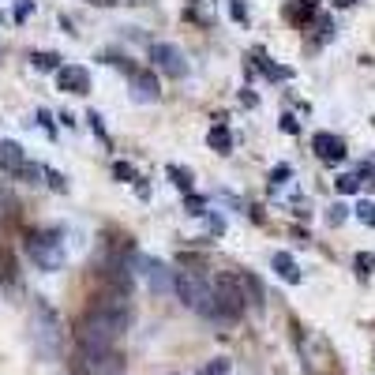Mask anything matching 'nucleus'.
<instances>
[{
    "label": "nucleus",
    "mask_w": 375,
    "mask_h": 375,
    "mask_svg": "<svg viewBox=\"0 0 375 375\" xmlns=\"http://www.w3.org/2000/svg\"><path fill=\"white\" fill-rule=\"evenodd\" d=\"M330 4H338V8H353L357 0H330Z\"/></svg>",
    "instance_id": "34"
},
{
    "label": "nucleus",
    "mask_w": 375,
    "mask_h": 375,
    "mask_svg": "<svg viewBox=\"0 0 375 375\" xmlns=\"http://www.w3.org/2000/svg\"><path fill=\"white\" fill-rule=\"evenodd\" d=\"M113 176H117V180H124V184H131V180H139V176H136V169H131V165H128V162H117V165H113Z\"/></svg>",
    "instance_id": "24"
},
{
    "label": "nucleus",
    "mask_w": 375,
    "mask_h": 375,
    "mask_svg": "<svg viewBox=\"0 0 375 375\" xmlns=\"http://www.w3.org/2000/svg\"><path fill=\"white\" fill-rule=\"evenodd\" d=\"M19 282V267H15V256L0 244V285H15Z\"/></svg>",
    "instance_id": "14"
},
{
    "label": "nucleus",
    "mask_w": 375,
    "mask_h": 375,
    "mask_svg": "<svg viewBox=\"0 0 375 375\" xmlns=\"http://www.w3.org/2000/svg\"><path fill=\"white\" fill-rule=\"evenodd\" d=\"M128 4H150V0H128Z\"/></svg>",
    "instance_id": "35"
},
{
    "label": "nucleus",
    "mask_w": 375,
    "mask_h": 375,
    "mask_svg": "<svg viewBox=\"0 0 375 375\" xmlns=\"http://www.w3.org/2000/svg\"><path fill=\"white\" fill-rule=\"evenodd\" d=\"M346 218H349V206L334 203V206H330V214H327V222H330V225H341V222H346Z\"/></svg>",
    "instance_id": "27"
},
{
    "label": "nucleus",
    "mask_w": 375,
    "mask_h": 375,
    "mask_svg": "<svg viewBox=\"0 0 375 375\" xmlns=\"http://www.w3.org/2000/svg\"><path fill=\"white\" fill-rule=\"evenodd\" d=\"M357 222H364V225L375 229V203H371V199H364V203L357 206Z\"/></svg>",
    "instance_id": "23"
},
{
    "label": "nucleus",
    "mask_w": 375,
    "mask_h": 375,
    "mask_svg": "<svg viewBox=\"0 0 375 375\" xmlns=\"http://www.w3.org/2000/svg\"><path fill=\"white\" fill-rule=\"evenodd\" d=\"M357 274H360V278L375 274V251H360V256H357Z\"/></svg>",
    "instance_id": "21"
},
{
    "label": "nucleus",
    "mask_w": 375,
    "mask_h": 375,
    "mask_svg": "<svg viewBox=\"0 0 375 375\" xmlns=\"http://www.w3.org/2000/svg\"><path fill=\"white\" fill-rule=\"evenodd\" d=\"M91 4H98V8H117V4H128V0H91Z\"/></svg>",
    "instance_id": "33"
},
{
    "label": "nucleus",
    "mask_w": 375,
    "mask_h": 375,
    "mask_svg": "<svg viewBox=\"0 0 375 375\" xmlns=\"http://www.w3.org/2000/svg\"><path fill=\"white\" fill-rule=\"evenodd\" d=\"M150 60H154V68H158L162 75H169V79H184L188 75V57L176 46H169V41H154L150 46Z\"/></svg>",
    "instance_id": "7"
},
{
    "label": "nucleus",
    "mask_w": 375,
    "mask_h": 375,
    "mask_svg": "<svg viewBox=\"0 0 375 375\" xmlns=\"http://www.w3.org/2000/svg\"><path fill=\"white\" fill-rule=\"evenodd\" d=\"M211 289H214V308H218L214 319L237 323V319L244 315V308H248V296H244V282H240V274H214Z\"/></svg>",
    "instance_id": "3"
},
{
    "label": "nucleus",
    "mask_w": 375,
    "mask_h": 375,
    "mask_svg": "<svg viewBox=\"0 0 375 375\" xmlns=\"http://www.w3.org/2000/svg\"><path fill=\"white\" fill-rule=\"evenodd\" d=\"M128 323H131L128 293L105 289V293L94 296L91 312L79 319V327H75V341H79V349H113V341L128 330Z\"/></svg>",
    "instance_id": "1"
},
{
    "label": "nucleus",
    "mask_w": 375,
    "mask_h": 375,
    "mask_svg": "<svg viewBox=\"0 0 375 375\" xmlns=\"http://www.w3.org/2000/svg\"><path fill=\"white\" fill-rule=\"evenodd\" d=\"M184 211L195 214V218H203V214H206V203L199 199V195H188V199H184Z\"/></svg>",
    "instance_id": "26"
},
{
    "label": "nucleus",
    "mask_w": 375,
    "mask_h": 375,
    "mask_svg": "<svg viewBox=\"0 0 375 375\" xmlns=\"http://www.w3.org/2000/svg\"><path fill=\"white\" fill-rule=\"evenodd\" d=\"M128 79H131V98H136V102H158L162 86H158V75H154V72L136 68Z\"/></svg>",
    "instance_id": "11"
},
{
    "label": "nucleus",
    "mask_w": 375,
    "mask_h": 375,
    "mask_svg": "<svg viewBox=\"0 0 375 375\" xmlns=\"http://www.w3.org/2000/svg\"><path fill=\"white\" fill-rule=\"evenodd\" d=\"M285 19H293V23H308V19H315V4H312V0L289 4V8H285Z\"/></svg>",
    "instance_id": "17"
},
{
    "label": "nucleus",
    "mask_w": 375,
    "mask_h": 375,
    "mask_svg": "<svg viewBox=\"0 0 375 375\" xmlns=\"http://www.w3.org/2000/svg\"><path fill=\"white\" fill-rule=\"evenodd\" d=\"M139 267H143V278H147V285L154 293H173L176 270H169L162 259H139Z\"/></svg>",
    "instance_id": "8"
},
{
    "label": "nucleus",
    "mask_w": 375,
    "mask_h": 375,
    "mask_svg": "<svg viewBox=\"0 0 375 375\" xmlns=\"http://www.w3.org/2000/svg\"><path fill=\"white\" fill-rule=\"evenodd\" d=\"M206 143H211V150H218V154H229V150H233V136H229L225 124H214L211 131H206Z\"/></svg>",
    "instance_id": "15"
},
{
    "label": "nucleus",
    "mask_w": 375,
    "mask_h": 375,
    "mask_svg": "<svg viewBox=\"0 0 375 375\" xmlns=\"http://www.w3.org/2000/svg\"><path fill=\"white\" fill-rule=\"evenodd\" d=\"M270 267H274V274H278L282 282H289V285H301L304 282V274H301V267H296V259L289 256V251H274Z\"/></svg>",
    "instance_id": "13"
},
{
    "label": "nucleus",
    "mask_w": 375,
    "mask_h": 375,
    "mask_svg": "<svg viewBox=\"0 0 375 375\" xmlns=\"http://www.w3.org/2000/svg\"><path fill=\"white\" fill-rule=\"evenodd\" d=\"M30 338H34L41 357H49V360L60 357V319L41 296L30 304Z\"/></svg>",
    "instance_id": "2"
},
{
    "label": "nucleus",
    "mask_w": 375,
    "mask_h": 375,
    "mask_svg": "<svg viewBox=\"0 0 375 375\" xmlns=\"http://www.w3.org/2000/svg\"><path fill=\"white\" fill-rule=\"evenodd\" d=\"M229 12H233L237 23H248V8H244V0H229Z\"/></svg>",
    "instance_id": "28"
},
{
    "label": "nucleus",
    "mask_w": 375,
    "mask_h": 375,
    "mask_svg": "<svg viewBox=\"0 0 375 375\" xmlns=\"http://www.w3.org/2000/svg\"><path fill=\"white\" fill-rule=\"evenodd\" d=\"M120 357L113 349H79L72 357V375H120Z\"/></svg>",
    "instance_id": "6"
},
{
    "label": "nucleus",
    "mask_w": 375,
    "mask_h": 375,
    "mask_svg": "<svg viewBox=\"0 0 375 375\" xmlns=\"http://www.w3.org/2000/svg\"><path fill=\"white\" fill-rule=\"evenodd\" d=\"M57 86L64 94H91V72L79 68V64H64L57 72Z\"/></svg>",
    "instance_id": "9"
},
{
    "label": "nucleus",
    "mask_w": 375,
    "mask_h": 375,
    "mask_svg": "<svg viewBox=\"0 0 375 375\" xmlns=\"http://www.w3.org/2000/svg\"><path fill=\"white\" fill-rule=\"evenodd\" d=\"M289 173H293V169H289V165H278V169H274V173H270V192H278V188H282L285 180H289Z\"/></svg>",
    "instance_id": "25"
},
{
    "label": "nucleus",
    "mask_w": 375,
    "mask_h": 375,
    "mask_svg": "<svg viewBox=\"0 0 375 375\" xmlns=\"http://www.w3.org/2000/svg\"><path fill=\"white\" fill-rule=\"evenodd\" d=\"M206 233H211V237H222V233H225V222H222L218 214H211V218H206Z\"/></svg>",
    "instance_id": "29"
},
{
    "label": "nucleus",
    "mask_w": 375,
    "mask_h": 375,
    "mask_svg": "<svg viewBox=\"0 0 375 375\" xmlns=\"http://www.w3.org/2000/svg\"><path fill=\"white\" fill-rule=\"evenodd\" d=\"M27 251L30 259L38 263V270H60L64 267V244H60V233L57 229H34L27 233Z\"/></svg>",
    "instance_id": "5"
},
{
    "label": "nucleus",
    "mask_w": 375,
    "mask_h": 375,
    "mask_svg": "<svg viewBox=\"0 0 375 375\" xmlns=\"http://www.w3.org/2000/svg\"><path fill=\"white\" fill-rule=\"evenodd\" d=\"M282 128L289 131V136H296V131H301V124H296V117H282Z\"/></svg>",
    "instance_id": "31"
},
{
    "label": "nucleus",
    "mask_w": 375,
    "mask_h": 375,
    "mask_svg": "<svg viewBox=\"0 0 375 375\" xmlns=\"http://www.w3.org/2000/svg\"><path fill=\"white\" fill-rule=\"evenodd\" d=\"M240 282H244L248 304L256 308V312H263V289H259V278H256V274H240Z\"/></svg>",
    "instance_id": "16"
},
{
    "label": "nucleus",
    "mask_w": 375,
    "mask_h": 375,
    "mask_svg": "<svg viewBox=\"0 0 375 375\" xmlns=\"http://www.w3.org/2000/svg\"><path fill=\"white\" fill-rule=\"evenodd\" d=\"M46 176H49V184H53V188H57V192H64V188H68V184H64V176H60V173H53V169H46Z\"/></svg>",
    "instance_id": "30"
},
{
    "label": "nucleus",
    "mask_w": 375,
    "mask_h": 375,
    "mask_svg": "<svg viewBox=\"0 0 375 375\" xmlns=\"http://www.w3.org/2000/svg\"><path fill=\"white\" fill-rule=\"evenodd\" d=\"M30 12H34V4H30V0H23V4H19V12H15V19H19V23H23V19H27Z\"/></svg>",
    "instance_id": "32"
},
{
    "label": "nucleus",
    "mask_w": 375,
    "mask_h": 375,
    "mask_svg": "<svg viewBox=\"0 0 375 375\" xmlns=\"http://www.w3.org/2000/svg\"><path fill=\"white\" fill-rule=\"evenodd\" d=\"M229 371H233V364H229L225 357H218V360H211V364H206V368H203L199 375H229Z\"/></svg>",
    "instance_id": "22"
},
{
    "label": "nucleus",
    "mask_w": 375,
    "mask_h": 375,
    "mask_svg": "<svg viewBox=\"0 0 375 375\" xmlns=\"http://www.w3.org/2000/svg\"><path fill=\"white\" fill-rule=\"evenodd\" d=\"M30 64H34L38 72H60L64 68L57 53H30Z\"/></svg>",
    "instance_id": "18"
},
{
    "label": "nucleus",
    "mask_w": 375,
    "mask_h": 375,
    "mask_svg": "<svg viewBox=\"0 0 375 375\" xmlns=\"http://www.w3.org/2000/svg\"><path fill=\"white\" fill-rule=\"evenodd\" d=\"M312 4H315V0H312Z\"/></svg>",
    "instance_id": "36"
},
{
    "label": "nucleus",
    "mask_w": 375,
    "mask_h": 375,
    "mask_svg": "<svg viewBox=\"0 0 375 375\" xmlns=\"http://www.w3.org/2000/svg\"><path fill=\"white\" fill-rule=\"evenodd\" d=\"M165 173H169V180L176 184V188H180V192L184 195H192V173H188V169H180V165H169V169H165Z\"/></svg>",
    "instance_id": "19"
},
{
    "label": "nucleus",
    "mask_w": 375,
    "mask_h": 375,
    "mask_svg": "<svg viewBox=\"0 0 375 375\" xmlns=\"http://www.w3.org/2000/svg\"><path fill=\"white\" fill-rule=\"evenodd\" d=\"M312 150H315L323 162H330V165H338V162L349 154V150H346V143H341L334 131H315V136H312Z\"/></svg>",
    "instance_id": "10"
},
{
    "label": "nucleus",
    "mask_w": 375,
    "mask_h": 375,
    "mask_svg": "<svg viewBox=\"0 0 375 375\" xmlns=\"http://www.w3.org/2000/svg\"><path fill=\"white\" fill-rule=\"evenodd\" d=\"M360 184H364V180H360V173H341L338 180H334V188H338L341 195H353V192H360Z\"/></svg>",
    "instance_id": "20"
},
{
    "label": "nucleus",
    "mask_w": 375,
    "mask_h": 375,
    "mask_svg": "<svg viewBox=\"0 0 375 375\" xmlns=\"http://www.w3.org/2000/svg\"><path fill=\"white\" fill-rule=\"evenodd\" d=\"M173 293L180 296V304L192 308V312H199V315H206V319L218 315V308H214V289H211V285H206L195 270H176Z\"/></svg>",
    "instance_id": "4"
},
{
    "label": "nucleus",
    "mask_w": 375,
    "mask_h": 375,
    "mask_svg": "<svg viewBox=\"0 0 375 375\" xmlns=\"http://www.w3.org/2000/svg\"><path fill=\"white\" fill-rule=\"evenodd\" d=\"M23 169H27V154H23V147H19L15 139H0V173L19 176Z\"/></svg>",
    "instance_id": "12"
}]
</instances>
